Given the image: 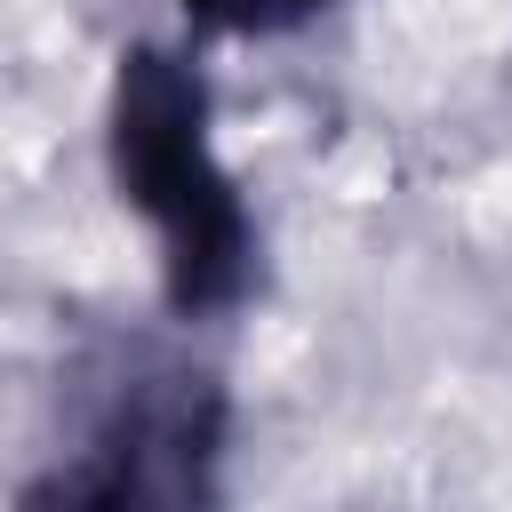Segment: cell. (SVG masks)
I'll list each match as a JSON object with an SVG mask.
<instances>
[{
	"instance_id": "cell-1",
	"label": "cell",
	"mask_w": 512,
	"mask_h": 512,
	"mask_svg": "<svg viewBox=\"0 0 512 512\" xmlns=\"http://www.w3.org/2000/svg\"><path fill=\"white\" fill-rule=\"evenodd\" d=\"M104 160H112L120 200L152 224L168 312L176 320L240 312L264 280V248H256L240 176L216 160L208 80L192 72V56H176L160 40L120 48L112 96H104Z\"/></svg>"
},
{
	"instance_id": "cell-2",
	"label": "cell",
	"mask_w": 512,
	"mask_h": 512,
	"mask_svg": "<svg viewBox=\"0 0 512 512\" xmlns=\"http://www.w3.org/2000/svg\"><path fill=\"white\" fill-rule=\"evenodd\" d=\"M232 392L216 368L120 344L64 408V440L32 464L24 512H224Z\"/></svg>"
},
{
	"instance_id": "cell-3",
	"label": "cell",
	"mask_w": 512,
	"mask_h": 512,
	"mask_svg": "<svg viewBox=\"0 0 512 512\" xmlns=\"http://www.w3.org/2000/svg\"><path fill=\"white\" fill-rule=\"evenodd\" d=\"M192 24H208V32H296V24H312L320 8H336V0H176Z\"/></svg>"
}]
</instances>
